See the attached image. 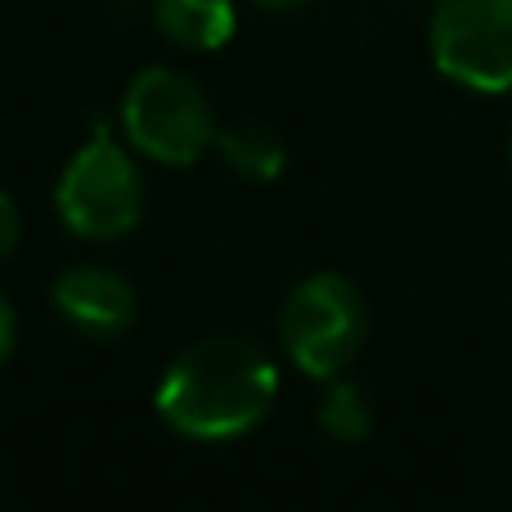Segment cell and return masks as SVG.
<instances>
[{"instance_id":"1","label":"cell","mask_w":512,"mask_h":512,"mask_svg":"<svg viewBox=\"0 0 512 512\" xmlns=\"http://www.w3.org/2000/svg\"><path fill=\"white\" fill-rule=\"evenodd\" d=\"M279 396V369L243 337H203L167 364L158 418L185 441H239L256 432Z\"/></svg>"},{"instance_id":"2","label":"cell","mask_w":512,"mask_h":512,"mask_svg":"<svg viewBox=\"0 0 512 512\" xmlns=\"http://www.w3.org/2000/svg\"><path fill=\"white\" fill-rule=\"evenodd\" d=\"M279 337H283L288 360L306 378H315V382L342 378L355 364V355L364 351V337H369L364 292L337 270L310 274L283 301Z\"/></svg>"},{"instance_id":"3","label":"cell","mask_w":512,"mask_h":512,"mask_svg":"<svg viewBox=\"0 0 512 512\" xmlns=\"http://www.w3.org/2000/svg\"><path fill=\"white\" fill-rule=\"evenodd\" d=\"M122 135L158 167H194L216 144V113L194 77L144 68L122 95Z\"/></svg>"},{"instance_id":"4","label":"cell","mask_w":512,"mask_h":512,"mask_svg":"<svg viewBox=\"0 0 512 512\" xmlns=\"http://www.w3.org/2000/svg\"><path fill=\"white\" fill-rule=\"evenodd\" d=\"M54 212L77 239L108 243L122 239L144 216V176L131 149L108 131H95L54 185Z\"/></svg>"},{"instance_id":"5","label":"cell","mask_w":512,"mask_h":512,"mask_svg":"<svg viewBox=\"0 0 512 512\" xmlns=\"http://www.w3.org/2000/svg\"><path fill=\"white\" fill-rule=\"evenodd\" d=\"M427 45L454 86L477 95L512 90V0H436Z\"/></svg>"},{"instance_id":"6","label":"cell","mask_w":512,"mask_h":512,"mask_svg":"<svg viewBox=\"0 0 512 512\" xmlns=\"http://www.w3.org/2000/svg\"><path fill=\"white\" fill-rule=\"evenodd\" d=\"M50 301L54 315L86 342H117L140 319V297H135L131 279L95 261L63 270L50 288Z\"/></svg>"},{"instance_id":"7","label":"cell","mask_w":512,"mask_h":512,"mask_svg":"<svg viewBox=\"0 0 512 512\" xmlns=\"http://www.w3.org/2000/svg\"><path fill=\"white\" fill-rule=\"evenodd\" d=\"M153 23L180 50H221L230 45L234 27H239V9L234 0H153Z\"/></svg>"},{"instance_id":"8","label":"cell","mask_w":512,"mask_h":512,"mask_svg":"<svg viewBox=\"0 0 512 512\" xmlns=\"http://www.w3.org/2000/svg\"><path fill=\"white\" fill-rule=\"evenodd\" d=\"M216 153H221L225 171L248 180V185L274 180L283 171V162H288L283 140L261 122H234V126H225V131H216Z\"/></svg>"},{"instance_id":"9","label":"cell","mask_w":512,"mask_h":512,"mask_svg":"<svg viewBox=\"0 0 512 512\" xmlns=\"http://www.w3.org/2000/svg\"><path fill=\"white\" fill-rule=\"evenodd\" d=\"M315 423L324 436H333V441H364V436L373 432V400L364 396V387H355V382L346 378H328L324 382V400H319L315 409Z\"/></svg>"},{"instance_id":"10","label":"cell","mask_w":512,"mask_h":512,"mask_svg":"<svg viewBox=\"0 0 512 512\" xmlns=\"http://www.w3.org/2000/svg\"><path fill=\"white\" fill-rule=\"evenodd\" d=\"M18 239H23V212H18V203L0 189V261L18 248Z\"/></svg>"},{"instance_id":"11","label":"cell","mask_w":512,"mask_h":512,"mask_svg":"<svg viewBox=\"0 0 512 512\" xmlns=\"http://www.w3.org/2000/svg\"><path fill=\"white\" fill-rule=\"evenodd\" d=\"M14 346H18V315H14V306H9V297L0 292V364L14 355Z\"/></svg>"},{"instance_id":"12","label":"cell","mask_w":512,"mask_h":512,"mask_svg":"<svg viewBox=\"0 0 512 512\" xmlns=\"http://www.w3.org/2000/svg\"><path fill=\"white\" fill-rule=\"evenodd\" d=\"M261 9H301V5H310V0H256Z\"/></svg>"},{"instance_id":"13","label":"cell","mask_w":512,"mask_h":512,"mask_svg":"<svg viewBox=\"0 0 512 512\" xmlns=\"http://www.w3.org/2000/svg\"><path fill=\"white\" fill-rule=\"evenodd\" d=\"M508 158H512V140H508Z\"/></svg>"}]
</instances>
